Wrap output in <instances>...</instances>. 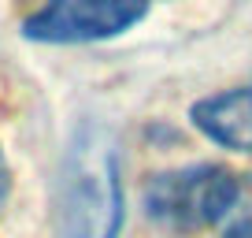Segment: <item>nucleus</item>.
Wrapping results in <instances>:
<instances>
[{
  "label": "nucleus",
  "mask_w": 252,
  "mask_h": 238,
  "mask_svg": "<svg viewBox=\"0 0 252 238\" xmlns=\"http://www.w3.org/2000/svg\"><path fill=\"white\" fill-rule=\"evenodd\" d=\"M123 227V171L111 134L100 123L74 130L60 171L63 238H119Z\"/></svg>",
  "instance_id": "nucleus-1"
},
{
  "label": "nucleus",
  "mask_w": 252,
  "mask_h": 238,
  "mask_svg": "<svg viewBox=\"0 0 252 238\" xmlns=\"http://www.w3.org/2000/svg\"><path fill=\"white\" fill-rule=\"evenodd\" d=\"M145 212L167 231H204L219 223L237 201V175L219 164H189L174 171L149 175L145 183Z\"/></svg>",
  "instance_id": "nucleus-2"
},
{
  "label": "nucleus",
  "mask_w": 252,
  "mask_h": 238,
  "mask_svg": "<svg viewBox=\"0 0 252 238\" xmlns=\"http://www.w3.org/2000/svg\"><path fill=\"white\" fill-rule=\"evenodd\" d=\"M149 0H45L23 23V34L41 45H86L108 41L137 26Z\"/></svg>",
  "instance_id": "nucleus-3"
},
{
  "label": "nucleus",
  "mask_w": 252,
  "mask_h": 238,
  "mask_svg": "<svg viewBox=\"0 0 252 238\" xmlns=\"http://www.w3.org/2000/svg\"><path fill=\"white\" fill-rule=\"evenodd\" d=\"M193 127L230 153H252V89H222L189 108Z\"/></svg>",
  "instance_id": "nucleus-4"
},
{
  "label": "nucleus",
  "mask_w": 252,
  "mask_h": 238,
  "mask_svg": "<svg viewBox=\"0 0 252 238\" xmlns=\"http://www.w3.org/2000/svg\"><path fill=\"white\" fill-rule=\"evenodd\" d=\"M8 194H11V167H8L4 149H0V212H4V205H8Z\"/></svg>",
  "instance_id": "nucleus-5"
},
{
  "label": "nucleus",
  "mask_w": 252,
  "mask_h": 238,
  "mask_svg": "<svg viewBox=\"0 0 252 238\" xmlns=\"http://www.w3.org/2000/svg\"><path fill=\"white\" fill-rule=\"evenodd\" d=\"M226 238H252V220H249V223H241V227H234Z\"/></svg>",
  "instance_id": "nucleus-6"
}]
</instances>
